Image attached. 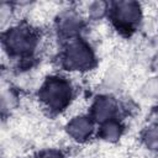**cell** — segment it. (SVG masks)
<instances>
[{"mask_svg": "<svg viewBox=\"0 0 158 158\" xmlns=\"http://www.w3.org/2000/svg\"><path fill=\"white\" fill-rule=\"evenodd\" d=\"M38 99L51 112H62L72 104L74 99V88L72 83L62 75H51L41 85Z\"/></svg>", "mask_w": 158, "mask_h": 158, "instance_id": "obj_1", "label": "cell"}, {"mask_svg": "<svg viewBox=\"0 0 158 158\" xmlns=\"http://www.w3.org/2000/svg\"><path fill=\"white\" fill-rule=\"evenodd\" d=\"M40 36L37 31L25 23L9 27L2 33V46L9 56L17 58H28L37 49Z\"/></svg>", "mask_w": 158, "mask_h": 158, "instance_id": "obj_2", "label": "cell"}, {"mask_svg": "<svg viewBox=\"0 0 158 158\" xmlns=\"http://www.w3.org/2000/svg\"><path fill=\"white\" fill-rule=\"evenodd\" d=\"M62 65L65 70L84 73L96 65V57L88 42L81 38L69 41L62 54Z\"/></svg>", "mask_w": 158, "mask_h": 158, "instance_id": "obj_3", "label": "cell"}, {"mask_svg": "<svg viewBox=\"0 0 158 158\" xmlns=\"http://www.w3.org/2000/svg\"><path fill=\"white\" fill-rule=\"evenodd\" d=\"M111 20L116 30L123 33L133 32L141 23L143 11L137 1H117L110 10Z\"/></svg>", "mask_w": 158, "mask_h": 158, "instance_id": "obj_4", "label": "cell"}, {"mask_svg": "<svg viewBox=\"0 0 158 158\" xmlns=\"http://www.w3.org/2000/svg\"><path fill=\"white\" fill-rule=\"evenodd\" d=\"M94 131L95 122L90 116L86 115H77L72 117L65 125L67 135L77 142H85L90 139Z\"/></svg>", "mask_w": 158, "mask_h": 158, "instance_id": "obj_5", "label": "cell"}, {"mask_svg": "<svg viewBox=\"0 0 158 158\" xmlns=\"http://www.w3.org/2000/svg\"><path fill=\"white\" fill-rule=\"evenodd\" d=\"M118 106L116 100L112 96L109 95H101L98 96L90 107V117L94 120V122L104 123L109 120L116 118Z\"/></svg>", "mask_w": 158, "mask_h": 158, "instance_id": "obj_6", "label": "cell"}, {"mask_svg": "<svg viewBox=\"0 0 158 158\" xmlns=\"http://www.w3.org/2000/svg\"><path fill=\"white\" fill-rule=\"evenodd\" d=\"M83 19L74 11H67L62 14L58 20V31L62 36L67 38L75 40L83 28Z\"/></svg>", "mask_w": 158, "mask_h": 158, "instance_id": "obj_7", "label": "cell"}, {"mask_svg": "<svg viewBox=\"0 0 158 158\" xmlns=\"http://www.w3.org/2000/svg\"><path fill=\"white\" fill-rule=\"evenodd\" d=\"M122 133H123V126L116 118H112L104 123H100L99 137L101 139H104L105 142L114 143L121 138Z\"/></svg>", "mask_w": 158, "mask_h": 158, "instance_id": "obj_8", "label": "cell"}, {"mask_svg": "<svg viewBox=\"0 0 158 158\" xmlns=\"http://www.w3.org/2000/svg\"><path fill=\"white\" fill-rule=\"evenodd\" d=\"M142 141L146 148L153 152H158V123H153L143 131Z\"/></svg>", "mask_w": 158, "mask_h": 158, "instance_id": "obj_9", "label": "cell"}, {"mask_svg": "<svg viewBox=\"0 0 158 158\" xmlns=\"http://www.w3.org/2000/svg\"><path fill=\"white\" fill-rule=\"evenodd\" d=\"M102 80H104V84L106 88H110L114 90V89H117L121 86V84L123 81V75L118 68H110L105 73Z\"/></svg>", "mask_w": 158, "mask_h": 158, "instance_id": "obj_10", "label": "cell"}, {"mask_svg": "<svg viewBox=\"0 0 158 158\" xmlns=\"http://www.w3.org/2000/svg\"><path fill=\"white\" fill-rule=\"evenodd\" d=\"M141 94L151 100H158V77L154 75L147 79L141 86Z\"/></svg>", "mask_w": 158, "mask_h": 158, "instance_id": "obj_11", "label": "cell"}, {"mask_svg": "<svg viewBox=\"0 0 158 158\" xmlns=\"http://www.w3.org/2000/svg\"><path fill=\"white\" fill-rule=\"evenodd\" d=\"M110 10V5L104 1H94L88 5V15L91 19H101Z\"/></svg>", "mask_w": 158, "mask_h": 158, "instance_id": "obj_12", "label": "cell"}, {"mask_svg": "<svg viewBox=\"0 0 158 158\" xmlns=\"http://www.w3.org/2000/svg\"><path fill=\"white\" fill-rule=\"evenodd\" d=\"M36 158H64V156L58 149H46L40 152Z\"/></svg>", "mask_w": 158, "mask_h": 158, "instance_id": "obj_13", "label": "cell"}, {"mask_svg": "<svg viewBox=\"0 0 158 158\" xmlns=\"http://www.w3.org/2000/svg\"><path fill=\"white\" fill-rule=\"evenodd\" d=\"M152 69H153V72H154V74L158 77V54L153 58V60H152Z\"/></svg>", "mask_w": 158, "mask_h": 158, "instance_id": "obj_14", "label": "cell"}, {"mask_svg": "<svg viewBox=\"0 0 158 158\" xmlns=\"http://www.w3.org/2000/svg\"><path fill=\"white\" fill-rule=\"evenodd\" d=\"M153 46H154V48L158 51V36H156V37L153 38Z\"/></svg>", "mask_w": 158, "mask_h": 158, "instance_id": "obj_15", "label": "cell"}]
</instances>
